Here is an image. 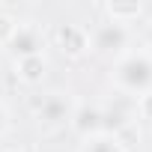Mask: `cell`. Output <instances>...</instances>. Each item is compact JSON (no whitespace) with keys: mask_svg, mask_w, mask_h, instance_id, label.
Here are the masks:
<instances>
[{"mask_svg":"<svg viewBox=\"0 0 152 152\" xmlns=\"http://www.w3.org/2000/svg\"><path fill=\"white\" fill-rule=\"evenodd\" d=\"M110 84L119 96L128 99H140L146 93H152V57L137 51L122 54L119 60L110 63Z\"/></svg>","mask_w":152,"mask_h":152,"instance_id":"cell-1","label":"cell"},{"mask_svg":"<svg viewBox=\"0 0 152 152\" xmlns=\"http://www.w3.org/2000/svg\"><path fill=\"white\" fill-rule=\"evenodd\" d=\"M131 39H134V33H131L128 24H119V21L107 18L104 24H99L90 33V51H96L102 57H110V60H119L122 54L131 51Z\"/></svg>","mask_w":152,"mask_h":152,"instance_id":"cell-2","label":"cell"},{"mask_svg":"<svg viewBox=\"0 0 152 152\" xmlns=\"http://www.w3.org/2000/svg\"><path fill=\"white\" fill-rule=\"evenodd\" d=\"M6 45H9V51H12L15 60H21V57H39V54H45V30L36 21L12 24V30L6 36Z\"/></svg>","mask_w":152,"mask_h":152,"instance_id":"cell-3","label":"cell"},{"mask_svg":"<svg viewBox=\"0 0 152 152\" xmlns=\"http://www.w3.org/2000/svg\"><path fill=\"white\" fill-rule=\"evenodd\" d=\"M78 102H72L69 93H48L42 96V102L36 104V122L45 125V128H60V125H69L72 119V110Z\"/></svg>","mask_w":152,"mask_h":152,"instance_id":"cell-4","label":"cell"},{"mask_svg":"<svg viewBox=\"0 0 152 152\" xmlns=\"http://www.w3.org/2000/svg\"><path fill=\"white\" fill-rule=\"evenodd\" d=\"M102 119H104V134H116L119 137V131H125L137 119V102L116 93L110 102L102 104Z\"/></svg>","mask_w":152,"mask_h":152,"instance_id":"cell-5","label":"cell"},{"mask_svg":"<svg viewBox=\"0 0 152 152\" xmlns=\"http://www.w3.org/2000/svg\"><path fill=\"white\" fill-rule=\"evenodd\" d=\"M72 131L78 134L81 140L87 137H96L104 131V119H102V104L99 102H78L72 110V119H69Z\"/></svg>","mask_w":152,"mask_h":152,"instance_id":"cell-6","label":"cell"},{"mask_svg":"<svg viewBox=\"0 0 152 152\" xmlns=\"http://www.w3.org/2000/svg\"><path fill=\"white\" fill-rule=\"evenodd\" d=\"M54 39H57V48L66 57H84L90 51V30H84L81 24H63V27H57Z\"/></svg>","mask_w":152,"mask_h":152,"instance_id":"cell-7","label":"cell"},{"mask_svg":"<svg viewBox=\"0 0 152 152\" xmlns=\"http://www.w3.org/2000/svg\"><path fill=\"white\" fill-rule=\"evenodd\" d=\"M45 75H48V60H45V54L15 60V78H18L21 84L36 87V84H42V81H45Z\"/></svg>","mask_w":152,"mask_h":152,"instance_id":"cell-8","label":"cell"},{"mask_svg":"<svg viewBox=\"0 0 152 152\" xmlns=\"http://www.w3.org/2000/svg\"><path fill=\"white\" fill-rule=\"evenodd\" d=\"M78 152H125V146H122V140L116 137V134H96V137H87V140H81V146H78Z\"/></svg>","mask_w":152,"mask_h":152,"instance_id":"cell-9","label":"cell"},{"mask_svg":"<svg viewBox=\"0 0 152 152\" xmlns=\"http://www.w3.org/2000/svg\"><path fill=\"white\" fill-rule=\"evenodd\" d=\"M107 15L110 21H119V24H131L143 15V6L140 3H107Z\"/></svg>","mask_w":152,"mask_h":152,"instance_id":"cell-10","label":"cell"},{"mask_svg":"<svg viewBox=\"0 0 152 152\" xmlns=\"http://www.w3.org/2000/svg\"><path fill=\"white\" fill-rule=\"evenodd\" d=\"M134 102H137V116L140 119H152V93H146V96H140Z\"/></svg>","mask_w":152,"mask_h":152,"instance_id":"cell-11","label":"cell"},{"mask_svg":"<svg viewBox=\"0 0 152 152\" xmlns=\"http://www.w3.org/2000/svg\"><path fill=\"white\" fill-rule=\"evenodd\" d=\"M9 125H12V116H9V107L0 102V140L9 134Z\"/></svg>","mask_w":152,"mask_h":152,"instance_id":"cell-12","label":"cell"},{"mask_svg":"<svg viewBox=\"0 0 152 152\" xmlns=\"http://www.w3.org/2000/svg\"><path fill=\"white\" fill-rule=\"evenodd\" d=\"M140 51L152 57V24H149V27H146V33H143V48H140Z\"/></svg>","mask_w":152,"mask_h":152,"instance_id":"cell-13","label":"cell"},{"mask_svg":"<svg viewBox=\"0 0 152 152\" xmlns=\"http://www.w3.org/2000/svg\"><path fill=\"white\" fill-rule=\"evenodd\" d=\"M0 152H15V149H0Z\"/></svg>","mask_w":152,"mask_h":152,"instance_id":"cell-14","label":"cell"}]
</instances>
